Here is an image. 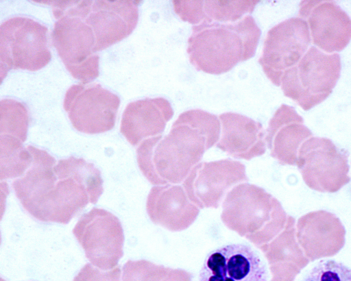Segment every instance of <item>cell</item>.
I'll return each mask as SVG.
<instances>
[{
  "instance_id": "cell-19",
  "label": "cell",
  "mask_w": 351,
  "mask_h": 281,
  "mask_svg": "<svg viewBox=\"0 0 351 281\" xmlns=\"http://www.w3.org/2000/svg\"><path fill=\"white\" fill-rule=\"evenodd\" d=\"M173 110L167 99L145 98L131 102L122 116L121 133L133 146L163 132Z\"/></svg>"
},
{
  "instance_id": "cell-29",
  "label": "cell",
  "mask_w": 351,
  "mask_h": 281,
  "mask_svg": "<svg viewBox=\"0 0 351 281\" xmlns=\"http://www.w3.org/2000/svg\"><path fill=\"white\" fill-rule=\"evenodd\" d=\"M271 278L269 281H294L295 276L280 271L271 272Z\"/></svg>"
},
{
  "instance_id": "cell-3",
  "label": "cell",
  "mask_w": 351,
  "mask_h": 281,
  "mask_svg": "<svg viewBox=\"0 0 351 281\" xmlns=\"http://www.w3.org/2000/svg\"><path fill=\"white\" fill-rule=\"evenodd\" d=\"M287 216L275 197L260 186L243 182L226 195L221 219L228 228L259 247L284 229Z\"/></svg>"
},
{
  "instance_id": "cell-9",
  "label": "cell",
  "mask_w": 351,
  "mask_h": 281,
  "mask_svg": "<svg viewBox=\"0 0 351 281\" xmlns=\"http://www.w3.org/2000/svg\"><path fill=\"white\" fill-rule=\"evenodd\" d=\"M73 233L95 267L108 271L117 266L123 254L124 235L120 221L112 213L93 208L80 217Z\"/></svg>"
},
{
  "instance_id": "cell-11",
  "label": "cell",
  "mask_w": 351,
  "mask_h": 281,
  "mask_svg": "<svg viewBox=\"0 0 351 281\" xmlns=\"http://www.w3.org/2000/svg\"><path fill=\"white\" fill-rule=\"evenodd\" d=\"M245 166L230 158L200 162L190 171L182 186L199 209L217 208L237 184L247 182Z\"/></svg>"
},
{
  "instance_id": "cell-23",
  "label": "cell",
  "mask_w": 351,
  "mask_h": 281,
  "mask_svg": "<svg viewBox=\"0 0 351 281\" xmlns=\"http://www.w3.org/2000/svg\"><path fill=\"white\" fill-rule=\"evenodd\" d=\"M32 154L23 142L10 135H0V180L23 176L32 162Z\"/></svg>"
},
{
  "instance_id": "cell-12",
  "label": "cell",
  "mask_w": 351,
  "mask_h": 281,
  "mask_svg": "<svg viewBox=\"0 0 351 281\" xmlns=\"http://www.w3.org/2000/svg\"><path fill=\"white\" fill-rule=\"evenodd\" d=\"M311 40L308 25L300 17L288 19L268 31L258 62L274 84L280 86L284 73L304 56Z\"/></svg>"
},
{
  "instance_id": "cell-4",
  "label": "cell",
  "mask_w": 351,
  "mask_h": 281,
  "mask_svg": "<svg viewBox=\"0 0 351 281\" xmlns=\"http://www.w3.org/2000/svg\"><path fill=\"white\" fill-rule=\"evenodd\" d=\"M51 5L54 18L51 38L53 45L71 75L82 84L99 76V56L95 51V37L90 27L60 3L34 1Z\"/></svg>"
},
{
  "instance_id": "cell-14",
  "label": "cell",
  "mask_w": 351,
  "mask_h": 281,
  "mask_svg": "<svg viewBox=\"0 0 351 281\" xmlns=\"http://www.w3.org/2000/svg\"><path fill=\"white\" fill-rule=\"evenodd\" d=\"M299 17L306 21L312 42L326 53L342 51L351 39V19L332 1H302Z\"/></svg>"
},
{
  "instance_id": "cell-16",
  "label": "cell",
  "mask_w": 351,
  "mask_h": 281,
  "mask_svg": "<svg viewBox=\"0 0 351 281\" xmlns=\"http://www.w3.org/2000/svg\"><path fill=\"white\" fill-rule=\"evenodd\" d=\"M151 221L171 232L187 229L196 220L199 208L187 196L182 185L154 186L146 202Z\"/></svg>"
},
{
  "instance_id": "cell-1",
  "label": "cell",
  "mask_w": 351,
  "mask_h": 281,
  "mask_svg": "<svg viewBox=\"0 0 351 281\" xmlns=\"http://www.w3.org/2000/svg\"><path fill=\"white\" fill-rule=\"evenodd\" d=\"M216 115L194 109L182 112L169 133L151 137L136 149L138 167L153 185L179 184L216 145L221 134Z\"/></svg>"
},
{
  "instance_id": "cell-2",
  "label": "cell",
  "mask_w": 351,
  "mask_h": 281,
  "mask_svg": "<svg viewBox=\"0 0 351 281\" xmlns=\"http://www.w3.org/2000/svg\"><path fill=\"white\" fill-rule=\"evenodd\" d=\"M254 18L245 16L227 23H201L192 27L187 53L198 71L220 75L252 58L261 36Z\"/></svg>"
},
{
  "instance_id": "cell-6",
  "label": "cell",
  "mask_w": 351,
  "mask_h": 281,
  "mask_svg": "<svg viewBox=\"0 0 351 281\" xmlns=\"http://www.w3.org/2000/svg\"><path fill=\"white\" fill-rule=\"evenodd\" d=\"M48 29L29 18H10L0 26L1 79L12 69L36 71L51 59Z\"/></svg>"
},
{
  "instance_id": "cell-22",
  "label": "cell",
  "mask_w": 351,
  "mask_h": 281,
  "mask_svg": "<svg viewBox=\"0 0 351 281\" xmlns=\"http://www.w3.org/2000/svg\"><path fill=\"white\" fill-rule=\"evenodd\" d=\"M53 171L58 178L71 177L83 186L91 204H96L104 191L100 171L84 158L71 156L60 160L53 167Z\"/></svg>"
},
{
  "instance_id": "cell-10",
  "label": "cell",
  "mask_w": 351,
  "mask_h": 281,
  "mask_svg": "<svg viewBox=\"0 0 351 281\" xmlns=\"http://www.w3.org/2000/svg\"><path fill=\"white\" fill-rule=\"evenodd\" d=\"M119 104V97L100 84L79 83L66 90L63 105L75 129L95 134L114 127Z\"/></svg>"
},
{
  "instance_id": "cell-26",
  "label": "cell",
  "mask_w": 351,
  "mask_h": 281,
  "mask_svg": "<svg viewBox=\"0 0 351 281\" xmlns=\"http://www.w3.org/2000/svg\"><path fill=\"white\" fill-rule=\"evenodd\" d=\"M301 281H351V269L333 260H320Z\"/></svg>"
},
{
  "instance_id": "cell-17",
  "label": "cell",
  "mask_w": 351,
  "mask_h": 281,
  "mask_svg": "<svg viewBox=\"0 0 351 281\" xmlns=\"http://www.w3.org/2000/svg\"><path fill=\"white\" fill-rule=\"evenodd\" d=\"M312 135L295 109L282 104L270 119L265 139L272 158L282 165L294 166L301 145Z\"/></svg>"
},
{
  "instance_id": "cell-13",
  "label": "cell",
  "mask_w": 351,
  "mask_h": 281,
  "mask_svg": "<svg viewBox=\"0 0 351 281\" xmlns=\"http://www.w3.org/2000/svg\"><path fill=\"white\" fill-rule=\"evenodd\" d=\"M199 281H268V273L259 256L241 243L221 246L205 258Z\"/></svg>"
},
{
  "instance_id": "cell-27",
  "label": "cell",
  "mask_w": 351,
  "mask_h": 281,
  "mask_svg": "<svg viewBox=\"0 0 351 281\" xmlns=\"http://www.w3.org/2000/svg\"><path fill=\"white\" fill-rule=\"evenodd\" d=\"M73 281H121V269L117 266L104 271L91 263L86 264L74 278Z\"/></svg>"
},
{
  "instance_id": "cell-7",
  "label": "cell",
  "mask_w": 351,
  "mask_h": 281,
  "mask_svg": "<svg viewBox=\"0 0 351 281\" xmlns=\"http://www.w3.org/2000/svg\"><path fill=\"white\" fill-rule=\"evenodd\" d=\"M141 1H60V3L90 27L97 52L131 34L138 23Z\"/></svg>"
},
{
  "instance_id": "cell-24",
  "label": "cell",
  "mask_w": 351,
  "mask_h": 281,
  "mask_svg": "<svg viewBox=\"0 0 351 281\" xmlns=\"http://www.w3.org/2000/svg\"><path fill=\"white\" fill-rule=\"evenodd\" d=\"M0 135H10L26 140L29 117L25 106L16 100L1 101Z\"/></svg>"
},
{
  "instance_id": "cell-25",
  "label": "cell",
  "mask_w": 351,
  "mask_h": 281,
  "mask_svg": "<svg viewBox=\"0 0 351 281\" xmlns=\"http://www.w3.org/2000/svg\"><path fill=\"white\" fill-rule=\"evenodd\" d=\"M170 268L146 260H129L123 267L122 281H162Z\"/></svg>"
},
{
  "instance_id": "cell-5",
  "label": "cell",
  "mask_w": 351,
  "mask_h": 281,
  "mask_svg": "<svg viewBox=\"0 0 351 281\" xmlns=\"http://www.w3.org/2000/svg\"><path fill=\"white\" fill-rule=\"evenodd\" d=\"M340 71L341 59L337 53H326L312 46L295 66L284 73L281 89L286 97L308 110L329 96Z\"/></svg>"
},
{
  "instance_id": "cell-15",
  "label": "cell",
  "mask_w": 351,
  "mask_h": 281,
  "mask_svg": "<svg viewBox=\"0 0 351 281\" xmlns=\"http://www.w3.org/2000/svg\"><path fill=\"white\" fill-rule=\"evenodd\" d=\"M295 235L310 262L336 255L346 242V230L340 219L324 210L301 216L295 223Z\"/></svg>"
},
{
  "instance_id": "cell-20",
  "label": "cell",
  "mask_w": 351,
  "mask_h": 281,
  "mask_svg": "<svg viewBox=\"0 0 351 281\" xmlns=\"http://www.w3.org/2000/svg\"><path fill=\"white\" fill-rule=\"evenodd\" d=\"M259 0L176 1H172L176 14L194 25L201 23L237 22L252 13Z\"/></svg>"
},
{
  "instance_id": "cell-28",
  "label": "cell",
  "mask_w": 351,
  "mask_h": 281,
  "mask_svg": "<svg viewBox=\"0 0 351 281\" xmlns=\"http://www.w3.org/2000/svg\"><path fill=\"white\" fill-rule=\"evenodd\" d=\"M162 281H192V276L184 269L170 268Z\"/></svg>"
},
{
  "instance_id": "cell-18",
  "label": "cell",
  "mask_w": 351,
  "mask_h": 281,
  "mask_svg": "<svg viewBox=\"0 0 351 281\" xmlns=\"http://www.w3.org/2000/svg\"><path fill=\"white\" fill-rule=\"evenodd\" d=\"M221 135L216 147L233 158L251 160L267 149L262 125L244 115L228 112L219 116Z\"/></svg>"
},
{
  "instance_id": "cell-21",
  "label": "cell",
  "mask_w": 351,
  "mask_h": 281,
  "mask_svg": "<svg viewBox=\"0 0 351 281\" xmlns=\"http://www.w3.org/2000/svg\"><path fill=\"white\" fill-rule=\"evenodd\" d=\"M295 219L287 216L284 229L270 242L259 248L269 266H280L301 271L310 261L300 246L295 235Z\"/></svg>"
},
{
  "instance_id": "cell-8",
  "label": "cell",
  "mask_w": 351,
  "mask_h": 281,
  "mask_svg": "<svg viewBox=\"0 0 351 281\" xmlns=\"http://www.w3.org/2000/svg\"><path fill=\"white\" fill-rule=\"evenodd\" d=\"M295 165L306 185L320 193H336L350 181L348 153L326 138L305 140Z\"/></svg>"
}]
</instances>
